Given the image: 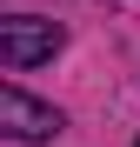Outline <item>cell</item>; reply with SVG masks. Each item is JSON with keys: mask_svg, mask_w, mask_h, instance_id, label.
Wrapping results in <instances>:
<instances>
[{"mask_svg": "<svg viewBox=\"0 0 140 147\" xmlns=\"http://www.w3.org/2000/svg\"><path fill=\"white\" fill-rule=\"evenodd\" d=\"M133 147H140V140H133Z\"/></svg>", "mask_w": 140, "mask_h": 147, "instance_id": "3", "label": "cell"}, {"mask_svg": "<svg viewBox=\"0 0 140 147\" xmlns=\"http://www.w3.org/2000/svg\"><path fill=\"white\" fill-rule=\"evenodd\" d=\"M0 127H7L13 140H54L60 134V114L33 100V94H20V87H0Z\"/></svg>", "mask_w": 140, "mask_h": 147, "instance_id": "2", "label": "cell"}, {"mask_svg": "<svg viewBox=\"0 0 140 147\" xmlns=\"http://www.w3.org/2000/svg\"><path fill=\"white\" fill-rule=\"evenodd\" d=\"M60 20H40V13H13V20H0V67L7 74H27L40 60H54L60 54Z\"/></svg>", "mask_w": 140, "mask_h": 147, "instance_id": "1", "label": "cell"}]
</instances>
